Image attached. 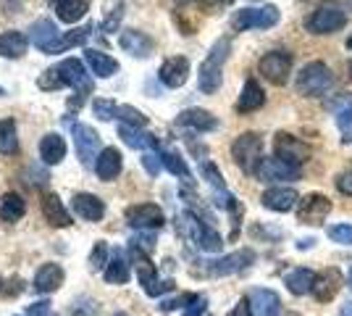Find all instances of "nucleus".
Returning a JSON list of instances; mask_svg holds the SVG:
<instances>
[{
    "mask_svg": "<svg viewBox=\"0 0 352 316\" xmlns=\"http://www.w3.org/2000/svg\"><path fill=\"white\" fill-rule=\"evenodd\" d=\"M329 240L339 242V245H352V224H334L326 229Z\"/></svg>",
    "mask_w": 352,
    "mask_h": 316,
    "instance_id": "37998d69",
    "label": "nucleus"
},
{
    "mask_svg": "<svg viewBox=\"0 0 352 316\" xmlns=\"http://www.w3.org/2000/svg\"><path fill=\"white\" fill-rule=\"evenodd\" d=\"M30 316H50V303H34V306H30Z\"/></svg>",
    "mask_w": 352,
    "mask_h": 316,
    "instance_id": "5fc2aeb1",
    "label": "nucleus"
},
{
    "mask_svg": "<svg viewBox=\"0 0 352 316\" xmlns=\"http://www.w3.org/2000/svg\"><path fill=\"white\" fill-rule=\"evenodd\" d=\"M197 248H203V251H208V253H219L221 248H223V240H221V235L213 229V227L203 224L200 238H197Z\"/></svg>",
    "mask_w": 352,
    "mask_h": 316,
    "instance_id": "4c0bfd02",
    "label": "nucleus"
},
{
    "mask_svg": "<svg viewBox=\"0 0 352 316\" xmlns=\"http://www.w3.org/2000/svg\"><path fill=\"white\" fill-rule=\"evenodd\" d=\"M337 127L342 143H352V103L337 111Z\"/></svg>",
    "mask_w": 352,
    "mask_h": 316,
    "instance_id": "a19ab883",
    "label": "nucleus"
},
{
    "mask_svg": "<svg viewBox=\"0 0 352 316\" xmlns=\"http://www.w3.org/2000/svg\"><path fill=\"white\" fill-rule=\"evenodd\" d=\"M121 16H124V3H118L116 11H108V19L103 21V32H113L118 27V21H121Z\"/></svg>",
    "mask_w": 352,
    "mask_h": 316,
    "instance_id": "3c124183",
    "label": "nucleus"
},
{
    "mask_svg": "<svg viewBox=\"0 0 352 316\" xmlns=\"http://www.w3.org/2000/svg\"><path fill=\"white\" fill-rule=\"evenodd\" d=\"M89 32H92V24H89V27H79V30H72V32H66V34H60V40L47 50V56H53V53H63V50H69V48L85 45V40L89 37Z\"/></svg>",
    "mask_w": 352,
    "mask_h": 316,
    "instance_id": "72a5a7b5",
    "label": "nucleus"
},
{
    "mask_svg": "<svg viewBox=\"0 0 352 316\" xmlns=\"http://www.w3.org/2000/svg\"><path fill=\"white\" fill-rule=\"evenodd\" d=\"M118 137L129 145V148H137V151H158V137L150 135V132H142V129H137V127H126V124H121L118 127Z\"/></svg>",
    "mask_w": 352,
    "mask_h": 316,
    "instance_id": "b1692460",
    "label": "nucleus"
},
{
    "mask_svg": "<svg viewBox=\"0 0 352 316\" xmlns=\"http://www.w3.org/2000/svg\"><path fill=\"white\" fill-rule=\"evenodd\" d=\"M347 24V14L334 6V3H326V6H318L313 14L305 19V30L310 34H334L342 27Z\"/></svg>",
    "mask_w": 352,
    "mask_h": 316,
    "instance_id": "39448f33",
    "label": "nucleus"
},
{
    "mask_svg": "<svg viewBox=\"0 0 352 316\" xmlns=\"http://www.w3.org/2000/svg\"><path fill=\"white\" fill-rule=\"evenodd\" d=\"M339 287H342V274H339V269H326V271H321V274H316L313 295H316V301L326 303L337 295Z\"/></svg>",
    "mask_w": 352,
    "mask_h": 316,
    "instance_id": "5701e85b",
    "label": "nucleus"
},
{
    "mask_svg": "<svg viewBox=\"0 0 352 316\" xmlns=\"http://www.w3.org/2000/svg\"><path fill=\"white\" fill-rule=\"evenodd\" d=\"M129 248H134V251H142V253H150V251L155 248V238H153V235H134Z\"/></svg>",
    "mask_w": 352,
    "mask_h": 316,
    "instance_id": "09e8293b",
    "label": "nucleus"
},
{
    "mask_svg": "<svg viewBox=\"0 0 352 316\" xmlns=\"http://www.w3.org/2000/svg\"><path fill=\"white\" fill-rule=\"evenodd\" d=\"M126 222L137 229H158L163 227L166 222V216H163V211L155 206V203H137V206H129L126 209Z\"/></svg>",
    "mask_w": 352,
    "mask_h": 316,
    "instance_id": "f8f14e48",
    "label": "nucleus"
},
{
    "mask_svg": "<svg viewBox=\"0 0 352 316\" xmlns=\"http://www.w3.org/2000/svg\"><path fill=\"white\" fill-rule=\"evenodd\" d=\"M255 177L263 182H297L300 177H302V169H300V166L287 164V161H281V158H276V156H268V158L261 161Z\"/></svg>",
    "mask_w": 352,
    "mask_h": 316,
    "instance_id": "9d476101",
    "label": "nucleus"
},
{
    "mask_svg": "<svg viewBox=\"0 0 352 316\" xmlns=\"http://www.w3.org/2000/svg\"><path fill=\"white\" fill-rule=\"evenodd\" d=\"M258 72L271 82V85H287V79L292 74V53H287V50H271V53H265L263 59L258 61Z\"/></svg>",
    "mask_w": 352,
    "mask_h": 316,
    "instance_id": "0eeeda50",
    "label": "nucleus"
},
{
    "mask_svg": "<svg viewBox=\"0 0 352 316\" xmlns=\"http://www.w3.org/2000/svg\"><path fill=\"white\" fill-rule=\"evenodd\" d=\"M58 40H60V32L50 19H37L30 27V43L34 48H40L43 53H47Z\"/></svg>",
    "mask_w": 352,
    "mask_h": 316,
    "instance_id": "6ab92c4d",
    "label": "nucleus"
},
{
    "mask_svg": "<svg viewBox=\"0 0 352 316\" xmlns=\"http://www.w3.org/2000/svg\"><path fill=\"white\" fill-rule=\"evenodd\" d=\"M58 76L60 82H63V87H72V90H76V98H74V103H69V108H79V103L87 98L89 92H92V76H89V72L85 69V63L79 59H66L60 61L58 66Z\"/></svg>",
    "mask_w": 352,
    "mask_h": 316,
    "instance_id": "20e7f679",
    "label": "nucleus"
},
{
    "mask_svg": "<svg viewBox=\"0 0 352 316\" xmlns=\"http://www.w3.org/2000/svg\"><path fill=\"white\" fill-rule=\"evenodd\" d=\"M261 203L268 211L287 213V211H292L300 203V196H297V190H292V187H268L263 196H261Z\"/></svg>",
    "mask_w": 352,
    "mask_h": 316,
    "instance_id": "f3484780",
    "label": "nucleus"
},
{
    "mask_svg": "<svg viewBox=\"0 0 352 316\" xmlns=\"http://www.w3.org/2000/svg\"><path fill=\"white\" fill-rule=\"evenodd\" d=\"M16 151H19V135L14 119H0V156H14Z\"/></svg>",
    "mask_w": 352,
    "mask_h": 316,
    "instance_id": "c9c22d12",
    "label": "nucleus"
},
{
    "mask_svg": "<svg viewBox=\"0 0 352 316\" xmlns=\"http://www.w3.org/2000/svg\"><path fill=\"white\" fill-rule=\"evenodd\" d=\"M176 3H179V6H187V3H190V0H176Z\"/></svg>",
    "mask_w": 352,
    "mask_h": 316,
    "instance_id": "680f3d73",
    "label": "nucleus"
},
{
    "mask_svg": "<svg viewBox=\"0 0 352 316\" xmlns=\"http://www.w3.org/2000/svg\"><path fill=\"white\" fill-rule=\"evenodd\" d=\"M50 3H53V6H56V8H58L60 3H66V0H50Z\"/></svg>",
    "mask_w": 352,
    "mask_h": 316,
    "instance_id": "13d9d810",
    "label": "nucleus"
},
{
    "mask_svg": "<svg viewBox=\"0 0 352 316\" xmlns=\"http://www.w3.org/2000/svg\"><path fill=\"white\" fill-rule=\"evenodd\" d=\"M347 282H350V287H352V266H350V274H347Z\"/></svg>",
    "mask_w": 352,
    "mask_h": 316,
    "instance_id": "bf43d9fd",
    "label": "nucleus"
},
{
    "mask_svg": "<svg viewBox=\"0 0 352 316\" xmlns=\"http://www.w3.org/2000/svg\"><path fill=\"white\" fill-rule=\"evenodd\" d=\"M347 50H352V37H347Z\"/></svg>",
    "mask_w": 352,
    "mask_h": 316,
    "instance_id": "052dcab7",
    "label": "nucleus"
},
{
    "mask_svg": "<svg viewBox=\"0 0 352 316\" xmlns=\"http://www.w3.org/2000/svg\"><path fill=\"white\" fill-rule=\"evenodd\" d=\"M161 153V161L163 166L174 174V177H179V180H184V182H192V171H190V166L184 164V158L179 156L176 151H158Z\"/></svg>",
    "mask_w": 352,
    "mask_h": 316,
    "instance_id": "e433bc0d",
    "label": "nucleus"
},
{
    "mask_svg": "<svg viewBox=\"0 0 352 316\" xmlns=\"http://www.w3.org/2000/svg\"><path fill=\"white\" fill-rule=\"evenodd\" d=\"M40 158L47 166H58L66 158V140L58 132H47L40 143Z\"/></svg>",
    "mask_w": 352,
    "mask_h": 316,
    "instance_id": "bb28decb",
    "label": "nucleus"
},
{
    "mask_svg": "<svg viewBox=\"0 0 352 316\" xmlns=\"http://www.w3.org/2000/svg\"><path fill=\"white\" fill-rule=\"evenodd\" d=\"M27 213V200L19 196V193H6L3 200H0V219L6 224H14L21 216Z\"/></svg>",
    "mask_w": 352,
    "mask_h": 316,
    "instance_id": "2f4dec72",
    "label": "nucleus"
},
{
    "mask_svg": "<svg viewBox=\"0 0 352 316\" xmlns=\"http://www.w3.org/2000/svg\"><path fill=\"white\" fill-rule=\"evenodd\" d=\"M206 311V298L203 295H195L190 303V308H187V316H197V314H203Z\"/></svg>",
    "mask_w": 352,
    "mask_h": 316,
    "instance_id": "864d4df0",
    "label": "nucleus"
},
{
    "mask_svg": "<svg viewBox=\"0 0 352 316\" xmlns=\"http://www.w3.org/2000/svg\"><path fill=\"white\" fill-rule=\"evenodd\" d=\"M30 48V37L19 30H8L0 34V56L3 59H21Z\"/></svg>",
    "mask_w": 352,
    "mask_h": 316,
    "instance_id": "393cba45",
    "label": "nucleus"
},
{
    "mask_svg": "<svg viewBox=\"0 0 352 316\" xmlns=\"http://www.w3.org/2000/svg\"><path fill=\"white\" fill-rule=\"evenodd\" d=\"M37 85H40V90H60V87H63V82H60V76H58V69L45 72V74L37 79Z\"/></svg>",
    "mask_w": 352,
    "mask_h": 316,
    "instance_id": "49530a36",
    "label": "nucleus"
},
{
    "mask_svg": "<svg viewBox=\"0 0 352 316\" xmlns=\"http://www.w3.org/2000/svg\"><path fill=\"white\" fill-rule=\"evenodd\" d=\"M200 174H203V180L210 182L216 190H226V182H223V177H221V171L210 164V161H206V164L200 166Z\"/></svg>",
    "mask_w": 352,
    "mask_h": 316,
    "instance_id": "c03bdc74",
    "label": "nucleus"
},
{
    "mask_svg": "<svg viewBox=\"0 0 352 316\" xmlns=\"http://www.w3.org/2000/svg\"><path fill=\"white\" fill-rule=\"evenodd\" d=\"M108 261H111V251H108V245L100 240L95 248H92V253H89V269L103 271L105 266H108Z\"/></svg>",
    "mask_w": 352,
    "mask_h": 316,
    "instance_id": "ea45409f",
    "label": "nucleus"
},
{
    "mask_svg": "<svg viewBox=\"0 0 352 316\" xmlns=\"http://www.w3.org/2000/svg\"><path fill=\"white\" fill-rule=\"evenodd\" d=\"M229 50H232V40L229 37H221L216 40V45L210 48V53L206 56V61L200 63V72H197V85L206 95L221 87V79H223V63L229 59Z\"/></svg>",
    "mask_w": 352,
    "mask_h": 316,
    "instance_id": "f257e3e1",
    "label": "nucleus"
},
{
    "mask_svg": "<svg viewBox=\"0 0 352 316\" xmlns=\"http://www.w3.org/2000/svg\"><path fill=\"white\" fill-rule=\"evenodd\" d=\"M252 261H255L252 251H236V253H229V256L216 258V261H208V274H213V277L236 274V271L248 269Z\"/></svg>",
    "mask_w": 352,
    "mask_h": 316,
    "instance_id": "4468645a",
    "label": "nucleus"
},
{
    "mask_svg": "<svg viewBox=\"0 0 352 316\" xmlns=\"http://www.w3.org/2000/svg\"><path fill=\"white\" fill-rule=\"evenodd\" d=\"M129 274H132V269L126 264L124 251H113V258L105 266V282L108 285H126L129 282Z\"/></svg>",
    "mask_w": 352,
    "mask_h": 316,
    "instance_id": "7c9ffc66",
    "label": "nucleus"
},
{
    "mask_svg": "<svg viewBox=\"0 0 352 316\" xmlns=\"http://www.w3.org/2000/svg\"><path fill=\"white\" fill-rule=\"evenodd\" d=\"M250 311L252 316H279L281 314V298L274 290H265V287H255L248 295Z\"/></svg>",
    "mask_w": 352,
    "mask_h": 316,
    "instance_id": "dca6fc26",
    "label": "nucleus"
},
{
    "mask_svg": "<svg viewBox=\"0 0 352 316\" xmlns=\"http://www.w3.org/2000/svg\"><path fill=\"white\" fill-rule=\"evenodd\" d=\"M98 314V306L95 301H89V298H76L72 303V308H69V316H95Z\"/></svg>",
    "mask_w": 352,
    "mask_h": 316,
    "instance_id": "a18cd8bd",
    "label": "nucleus"
},
{
    "mask_svg": "<svg viewBox=\"0 0 352 316\" xmlns=\"http://www.w3.org/2000/svg\"><path fill=\"white\" fill-rule=\"evenodd\" d=\"M118 45L124 48L129 56H134V59H147V56L153 53L155 43L147 37L145 32L126 30V32H121V37H118Z\"/></svg>",
    "mask_w": 352,
    "mask_h": 316,
    "instance_id": "412c9836",
    "label": "nucleus"
},
{
    "mask_svg": "<svg viewBox=\"0 0 352 316\" xmlns=\"http://www.w3.org/2000/svg\"><path fill=\"white\" fill-rule=\"evenodd\" d=\"M85 59H87L89 72H92L95 76H100V79H108V76H113L118 72V61L113 59V56L103 53V50L89 48L87 53H85Z\"/></svg>",
    "mask_w": 352,
    "mask_h": 316,
    "instance_id": "cd10ccee",
    "label": "nucleus"
},
{
    "mask_svg": "<svg viewBox=\"0 0 352 316\" xmlns=\"http://www.w3.org/2000/svg\"><path fill=\"white\" fill-rule=\"evenodd\" d=\"M116 316H126V314H116Z\"/></svg>",
    "mask_w": 352,
    "mask_h": 316,
    "instance_id": "69168bd1",
    "label": "nucleus"
},
{
    "mask_svg": "<svg viewBox=\"0 0 352 316\" xmlns=\"http://www.w3.org/2000/svg\"><path fill=\"white\" fill-rule=\"evenodd\" d=\"M313 245H316V240H313V238H308V240H300V242H297V248H300V251H305V248H313Z\"/></svg>",
    "mask_w": 352,
    "mask_h": 316,
    "instance_id": "4d7b16f0",
    "label": "nucleus"
},
{
    "mask_svg": "<svg viewBox=\"0 0 352 316\" xmlns=\"http://www.w3.org/2000/svg\"><path fill=\"white\" fill-rule=\"evenodd\" d=\"M87 11H89V0H66V3H60L58 8H56L58 19L66 21V24H76Z\"/></svg>",
    "mask_w": 352,
    "mask_h": 316,
    "instance_id": "f704fd0d",
    "label": "nucleus"
},
{
    "mask_svg": "<svg viewBox=\"0 0 352 316\" xmlns=\"http://www.w3.org/2000/svg\"><path fill=\"white\" fill-rule=\"evenodd\" d=\"M63 285V269L58 264H45L34 274V290L37 293H56Z\"/></svg>",
    "mask_w": 352,
    "mask_h": 316,
    "instance_id": "c85d7f7f",
    "label": "nucleus"
},
{
    "mask_svg": "<svg viewBox=\"0 0 352 316\" xmlns=\"http://www.w3.org/2000/svg\"><path fill=\"white\" fill-rule=\"evenodd\" d=\"M339 316H352V301H347L342 308H339Z\"/></svg>",
    "mask_w": 352,
    "mask_h": 316,
    "instance_id": "6e6d98bb",
    "label": "nucleus"
},
{
    "mask_svg": "<svg viewBox=\"0 0 352 316\" xmlns=\"http://www.w3.org/2000/svg\"><path fill=\"white\" fill-rule=\"evenodd\" d=\"M234 0H200V8L206 11V14H219L223 8H229Z\"/></svg>",
    "mask_w": 352,
    "mask_h": 316,
    "instance_id": "8fccbe9b",
    "label": "nucleus"
},
{
    "mask_svg": "<svg viewBox=\"0 0 352 316\" xmlns=\"http://www.w3.org/2000/svg\"><path fill=\"white\" fill-rule=\"evenodd\" d=\"M176 124L179 127H190V129H197V132H213L219 127V119L206 111V108H187L176 116Z\"/></svg>",
    "mask_w": 352,
    "mask_h": 316,
    "instance_id": "aec40b11",
    "label": "nucleus"
},
{
    "mask_svg": "<svg viewBox=\"0 0 352 316\" xmlns=\"http://www.w3.org/2000/svg\"><path fill=\"white\" fill-rule=\"evenodd\" d=\"M284 282H287L292 295H308V293H313V285H316V271L294 269L284 277Z\"/></svg>",
    "mask_w": 352,
    "mask_h": 316,
    "instance_id": "473e14b6",
    "label": "nucleus"
},
{
    "mask_svg": "<svg viewBox=\"0 0 352 316\" xmlns=\"http://www.w3.org/2000/svg\"><path fill=\"white\" fill-rule=\"evenodd\" d=\"M232 158L245 174H258V166L263 161V137L258 132H245L232 143Z\"/></svg>",
    "mask_w": 352,
    "mask_h": 316,
    "instance_id": "7ed1b4c3",
    "label": "nucleus"
},
{
    "mask_svg": "<svg viewBox=\"0 0 352 316\" xmlns=\"http://www.w3.org/2000/svg\"><path fill=\"white\" fill-rule=\"evenodd\" d=\"M3 95H6V90H3V87H0V98H3Z\"/></svg>",
    "mask_w": 352,
    "mask_h": 316,
    "instance_id": "e2e57ef3",
    "label": "nucleus"
},
{
    "mask_svg": "<svg viewBox=\"0 0 352 316\" xmlns=\"http://www.w3.org/2000/svg\"><path fill=\"white\" fill-rule=\"evenodd\" d=\"M329 213H331V200L326 196H321V193H310V196H305L297 203V219L302 224L318 227L326 222Z\"/></svg>",
    "mask_w": 352,
    "mask_h": 316,
    "instance_id": "1a4fd4ad",
    "label": "nucleus"
},
{
    "mask_svg": "<svg viewBox=\"0 0 352 316\" xmlns=\"http://www.w3.org/2000/svg\"><path fill=\"white\" fill-rule=\"evenodd\" d=\"M140 161H142V166H145V171L150 177H158V174H161V169H163L161 153H145Z\"/></svg>",
    "mask_w": 352,
    "mask_h": 316,
    "instance_id": "de8ad7c7",
    "label": "nucleus"
},
{
    "mask_svg": "<svg viewBox=\"0 0 352 316\" xmlns=\"http://www.w3.org/2000/svg\"><path fill=\"white\" fill-rule=\"evenodd\" d=\"M121 169H124V156H121L118 148H103L100 156L95 158V174H98V180L103 182L116 180L118 174H121Z\"/></svg>",
    "mask_w": 352,
    "mask_h": 316,
    "instance_id": "a211bd4d",
    "label": "nucleus"
},
{
    "mask_svg": "<svg viewBox=\"0 0 352 316\" xmlns=\"http://www.w3.org/2000/svg\"><path fill=\"white\" fill-rule=\"evenodd\" d=\"M279 24V8L276 6H261V8H242L232 19V27L236 32L245 30H268Z\"/></svg>",
    "mask_w": 352,
    "mask_h": 316,
    "instance_id": "423d86ee",
    "label": "nucleus"
},
{
    "mask_svg": "<svg viewBox=\"0 0 352 316\" xmlns=\"http://www.w3.org/2000/svg\"><path fill=\"white\" fill-rule=\"evenodd\" d=\"M132 256L140 258V264H137V280H140V285L145 287L147 295H161V293H166V290H171V282H158V271H155V266L147 261V256L142 253V251H134L132 248Z\"/></svg>",
    "mask_w": 352,
    "mask_h": 316,
    "instance_id": "ddd939ff",
    "label": "nucleus"
},
{
    "mask_svg": "<svg viewBox=\"0 0 352 316\" xmlns=\"http://www.w3.org/2000/svg\"><path fill=\"white\" fill-rule=\"evenodd\" d=\"M76 216H82L85 222H100L105 216V203L92 193H76L72 200Z\"/></svg>",
    "mask_w": 352,
    "mask_h": 316,
    "instance_id": "4be33fe9",
    "label": "nucleus"
},
{
    "mask_svg": "<svg viewBox=\"0 0 352 316\" xmlns=\"http://www.w3.org/2000/svg\"><path fill=\"white\" fill-rule=\"evenodd\" d=\"M334 85V74L331 69L323 63V61H310L300 69V74L294 79V87L300 95L305 98H318V95H326Z\"/></svg>",
    "mask_w": 352,
    "mask_h": 316,
    "instance_id": "f03ea898",
    "label": "nucleus"
},
{
    "mask_svg": "<svg viewBox=\"0 0 352 316\" xmlns=\"http://www.w3.org/2000/svg\"><path fill=\"white\" fill-rule=\"evenodd\" d=\"M92 111H95V116L100 121H111L116 119V111L118 105L113 101H103V98H98V101H92Z\"/></svg>",
    "mask_w": 352,
    "mask_h": 316,
    "instance_id": "79ce46f5",
    "label": "nucleus"
},
{
    "mask_svg": "<svg viewBox=\"0 0 352 316\" xmlns=\"http://www.w3.org/2000/svg\"><path fill=\"white\" fill-rule=\"evenodd\" d=\"M72 137L79 161L82 164H92V158L98 156V148H100V135L92 127H87V124H74Z\"/></svg>",
    "mask_w": 352,
    "mask_h": 316,
    "instance_id": "9b49d317",
    "label": "nucleus"
},
{
    "mask_svg": "<svg viewBox=\"0 0 352 316\" xmlns=\"http://www.w3.org/2000/svg\"><path fill=\"white\" fill-rule=\"evenodd\" d=\"M337 190L342 193V196H350L352 198V169L342 171V174L337 177Z\"/></svg>",
    "mask_w": 352,
    "mask_h": 316,
    "instance_id": "603ef678",
    "label": "nucleus"
},
{
    "mask_svg": "<svg viewBox=\"0 0 352 316\" xmlns=\"http://www.w3.org/2000/svg\"><path fill=\"white\" fill-rule=\"evenodd\" d=\"M350 72H352V61H350Z\"/></svg>",
    "mask_w": 352,
    "mask_h": 316,
    "instance_id": "0e129e2a",
    "label": "nucleus"
},
{
    "mask_svg": "<svg viewBox=\"0 0 352 316\" xmlns=\"http://www.w3.org/2000/svg\"><path fill=\"white\" fill-rule=\"evenodd\" d=\"M116 119L124 121L126 127H137V129H142V127L147 124V116L142 114V111H137L134 105H118Z\"/></svg>",
    "mask_w": 352,
    "mask_h": 316,
    "instance_id": "58836bf2",
    "label": "nucleus"
},
{
    "mask_svg": "<svg viewBox=\"0 0 352 316\" xmlns=\"http://www.w3.org/2000/svg\"><path fill=\"white\" fill-rule=\"evenodd\" d=\"M43 213H45V219L50 222V227H69L72 224V213H69V209L63 206V200H60L56 193L45 196Z\"/></svg>",
    "mask_w": 352,
    "mask_h": 316,
    "instance_id": "c756f323",
    "label": "nucleus"
},
{
    "mask_svg": "<svg viewBox=\"0 0 352 316\" xmlns=\"http://www.w3.org/2000/svg\"><path fill=\"white\" fill-rule=\"evenodd\" d=\"M263 103H265L263 87L258 85V79H252V76H250L248 82H245V87H242V92H239L236 111H239V114H250V111H258Z\"/></svg>",
    "mask_w": 352,
    "mask_h": 316,
    "instance_id": "a878e982",
    "label": "nucleus"
},
{
    "mask_svg": "<svg viewBox=\"0 0 352 316\" xmlns=\"http://www.w3.org/2000/svg\"><path fill=\"white\" fill-rule=\"evenodd\" d=\"M158 79H161L166 87H182L187 79H190V61L184 56H174V59H166L158 69Z\"/></svg>",
    "mask_w": 352,
    "mask_h": 316,
    "instance_id": "2eb2a0df",
    "label": "nucleus"
},
{
    "mask_svg": "<svg viewBox=\"0 0 352 316\" xmlns=\"http://www.w3.org/2000/svg\"><path fill=\"white\" fill-rule=\"evenodd\" d=\"M274 156L292 166H302L310 158V148L300 137L289 135V132H279L274 140Z\"/></svg>",
    "mask_w": 352,
    "mask_h": 316,
    "instance_id": "6e6552de",
    "label": "nucleus"
}]
</instances>
